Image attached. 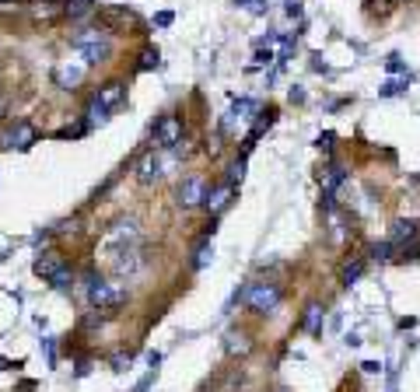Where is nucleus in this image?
Segmentation results:
<instances>
[{
  "label": "nucleus",
  "instance_id": "6e6552de",
  "mask_svg": "<svg viewBox=\"0 0 420 392\" xmlns=\"http://www.w3.org/2000/svg\"><path fill=\"white\" fill-rule=\"evenodd\" d=\"M231 203H235V186H228V182H217L214 189H207V200H204V207H207L214 218H217V214H224Z\"/></svg>",
  "mask_w": 420,
  "mask_h": 392
},
{
  "label": "nucleus",
  "instance_id": "0eeeda50",
  "mask_svg": "<svg viewBox=\"0 0 420 392\" xmlns=\"http://www.w3.org/2000/svg\"><path fill=\"white\" fill-rule=\"evenodd\" d=\"M95 102H98V105H105L109 112H112V109H120V105L126 102V81L112 78V81L98 85V91H95Z\"/></svg>",
  "mask_w": 420,
  "mask_h": 392
},
{
  "label": "nucleus",
  "instance_id": "c9c22d12",
  "mask_svg": "<svg viewBox=\"0 0 420 392\" xmlns=\"http://www.w3.org/2000/svg\"><path fill=\"white\" fill-rule=\"evenodd\" d=\"M385 67H389V70H403V63H399V60H396V53H392V56H389V63H385Z\"/></svg>",
  "mask_w": 420,
  "mask_h": 392
},
{
  "label": "nucleus",
  "instance_id": "dca6fc26",
  "mask_svg": "<svg viewBox=\"0 0 420 392\" xmlns=\"http://www.w3.org/2000/svg\"><path fill=\"white\" fill-rule=\"evenodd\" d=\"M28 11H32V18H39V21H53V18L63 14V4H60V0H36V4H28Z\"/></svg>",
  "mask_w": 420,
  "mask_h": 392
},
{
  "label": "nucleus",
  "instance_id": "b1692460",
  "mask_svg": "<svg viewBox=\"0 0 420 392\" xmlns=\"http://www.w3.org/2000/svg\"><path fill=\"white\" fill-rule=\"evenodd\" d=\"M406 88H410V74H403V78H396V81H389V85L382 88L378 95H382V98H392V95H403Z\"/></svg>",
  "mask_w": 420,
  "mask_h": 392
},
{
  "label": "nucleus",
  "instance_id": "c85d7f7f",
  "mask_svg": "<svg viewBox=\"0 0 420 392\" xmlns=\"http://www.w3.org/2000/svg\"><path fill=\"white\" fill-rule=\"evenodd\" d=\"M154 371H158V368H151V371L137 382V389H133V392H147V389H151V386H154Z\"/></svg>",
  "mask_w": 420,
  "mask_h": 392
},
{
  "label": "nucleus",
  "instance_id": "a878e982",
  "mask_svg": "<svg viewBox=\"0 0 420 392\" xmlns=\"http://www.w3.org/2000/svg\"><path fill=\"white\" fill-rule=\"evenodd\" d=\"M392 249H396L392 242H375V245H372V260H375V263H389V260H392Z\"/></svg>",
  "mask_w": 420,
  "mask_h": 392
},
{
  "label": "nucleus",
  "instance_id": "4be33fe9",
  "mask_svg": "<svg viewBox=\"0 0 420 392\" xmlns=\"http://www.w3.org/2000/svg\"><path fill=\"white\" fill-rule=\"evenodd\" d=\"M259 112V102L256 98H235V105H231V116H242V120H249Z\"/></svg>",
  "mask_w": 420,
  "mask_h": 392
},
{
  "label": "nucleus",
  "instance_id": "412c9836",
  "mask_svg": "<svg viewBox=\"0 0 420 392\" xmlns=\"http://www.w3.org/2000/svg\"><path fill=\"white\" fill-rule=\"evenodd\" d=\"M343 179H347V169H340V165H326V169L319 172V182L326 186V193H333Z\"/></svg>",
  "mask_w": 420,
  "mask_h": 392
},
{
  "label": "nucleus",
  "instance_id": "f8f14e48",
  "mask_svg": "<svg viewBox=\"0 0 420 392\" xmlns=\"http://www.w3.org/2000/svg\"><path fill=\"white\" fill-rule=\"evenodd\" d=\"M162 179V158L151 151V154H144L140 161H137V182L140 186H151V182H158Z\"/></svg>",
  "mask_w": 420,
  "mask_h": 392
},
{
  "label": "nucleus",
  "instance_id": "393cba45",
  "mask_svg": "<svg viewBox=\"0 0 420 392\" xmlns=\"http://www.w3.org/2000/svg\"><path fill=\"white\" fill-rule=\"evenodd\" d=\"M151 67H158V49L154 46H144L140 49V60H137V70H151Z\"/></svg>",
  "mask_w": 420,
  "mask_h": 392
},
{
  "label": "nucleus",
  "instance_id": "20e7f679",
  "mask_svg": "<svg viewBox=\"0 0 420 392\" xmlns=\"http://www.w3.org/2000/svg\"><path fill=\"white\" fill-rule=\"evenodd\" d=\"M182 133H186V123H182V116H179V112H162V116L154 120V127H151L154 147H162V151H172V147H179Z\"/></svg>",
  "mask_w": 420,
  "mask_h": 392
},
{
  "label": "nucleus",
  "instance_id": "cd10ccee",
  "mask_svg": "<svg viewBox=\"0 0 420 392\" xmlns=\"http://www.w3.org/2000/svg\"><path fill=\"white\" fill-rule=\"evenodd\" d=\"M42 350H46V364L53 368V364H56V347H53V340H49V337L42 340Z\"/></svg>",
  "mask_w": 420,
  "mask_h": 392
},
{
  "label": "nucleus",
  "instance_id": "9d476101",
  "mask_svg": "<svg viewBox=\"0 0 420 392\" xmlns=\"http://www.w3.org/2000/svg\"><path fill=\"white\" fill-rule=\"evenodd\" d=\"M322 326H326V308L319 305V302H308V305H305V315H301V329H305L308 337H319Z\"/></svg>",
  "mask_w": 420,
  "mask_h": 392
},
{
  "label": "nucleus",
  "instance_id": "4c0bfd02",
  "mask_svg": "<svg viewBox=\"0 0 420 392\" xmlns=\"http://www.w3.org/2000/svg\"><path fill=\"white\" fill-rule=\"evenodd\" d=\"M4 116H7V98L0 95V120H4Z\"/></svg>",
  "mask_w": 420,
  "mask_h": 392
},
{
  "label": "nucleus",
  "instance_id": "ddd939ff",
  "mask_svg": "<svg viewBox=\"0 0 420 392\" xmlns=\"http://www.w3.org/2000/svg\"><path fill=\"white\" fill-rule=\"evenodd\" d=\"M60 270H67V260H63L60 253H53V249H46L39 260H36V273H39L42 280H53Z\"/></svg>",
  "mask_w": 420,
  "mask_h": 392
},
{
  "label": "nucleus",
  "instance_id": "f257e3e1",
  "mask_svg": "<svg viewBox=\"0 0 420 392\" xmlns=\"http://www.w3.org/2000/svg\"><path fill=\"white\" fill-rule=\"evenodd\" d=\"M84 284H88V302H91L95 312H112V308H120L126 302V287L116 284V280H102V277L88 273Z\"/></svg>",
  "mask_w": 420,
  "mask_h": 392
},
{
  "label": "nucleus",
  "instance_id": "6ab92c4d",
  "mask_svg": "<svg viewBox=\"0 0 420 392\" xmlns=\"http://www.w3.org/2000/svg\"><path fill=\"white\" fill-rule=\"evenodd\" d=\"M63 14L70 21H81L88 14H95V0H63Z\"/></svg>",
  "mask_w": 420,
  "mask_h": 392
},
{
  "label": "nucleus",
  "instance_id": "a211bd4d",
  "mask_svg": "<svg viewBox=\"0 0 420 392\" xmlns=\"http://www.w3.org/2000/svg\"><path fill=\"white\" fill-rule=\"evenodd\" d=\"M210 260H214V245H210V238L204 235L200 242H196V249H193V256H189V263H193V270H207Z\"/></svg>",
  "mask_w": 420,
  "mask_h": 392
},
{
  "label": "nucleus",
  "instance_id": "2eb2a0df",
  "mask_svg": "<svg viewBox=\"0 0 420 392\" xmlns=\"http://www.w3.org/2000/svg\"><path fill=\"white\" fill-rule=\"evenodd\" d=\"M364 266H368L364 256H350V260H343V266H340V280H343V287L357 284V280L364 277Z\"/></svg>",
  "mask_w": 420,
  "mask_h": 392
},
{
  "label": "nucleus",
  "instance_id": "c756f323",
  "mask_svg": "<svg viewBox=\"0 0 420 392\" xmlns=\"http://www.w3.org/2000/svg\"><path fill=\"white\" fill-rule=\"evenodd\" d=\"M172 21H175V14H172V11H162V14H154V25H158V28H165V25H172Z\"/></svg>",
  "mask_w": 420,
  "mask_h": 392
},
{
  "label": "nucleus",
  "instance_id": "f3484780",
  "mask_svg": "<svg viewBox=\"0 0 420 392\" xmlns=\"http://www.w3.org/2000/svg\"><path fill=\"white\" fill-rule=\"evenodd\" d=\"M137 18L126 7H105L102 11V28H116V25H133Z\"/></svg>",
  "mask_w": 420,
  "mask_h": 392
},
{
  "label": "nucleus",
  "instance_id": "bb28decb",
  "mask_svg": "<svg viewBox=\"0 0 420 392\" xmlns=\"http://www.w3.org/2000/svg\"><path fill=\"white\" fill-rule=\"evenodd\" d=\"M238 7H246V11H252V14H266L270 11V4L266 0H235Z\"/></svg>",
  "mask_w": 420,
  "mask_h": 392
},
{
  "label": "nucleus",
  "instance_id": "7c9ffc66",
  "mask_svg": "<svg viewBox=\"0 0 420 392\" xmlns=\"http://www.w3.org/2000/svg\"><path fill=\"white\" fill-rule=\"evenodd\" d=\"M0 11L11 14V11H21V0H0Z\"/></svg>",
  "mask_w": 420,
  "mask_h": 392
},
{
  "label": "nucleus",
  "instance_id": "aec40b11",
  "mask_svg": "<svg viewBox=\"0 0 420 392\" xmlns=\"http://www.w3.org/2000/svg\"><path fill=\"white\" fill-rule=\"evenodd\" d=\"M84 120H88V127H102L105 120H109V109L105 105H98L95 102V95L88 98V105H84Z\"/></svg>",
  "mask_w": 420,
  "mask_h": 392
},
{
  "label": "nucleus",
  "instance_id": "39448f33",
  "mask_svg": "<svg viewBox=\"0 0 420 392\" xmlns=\"http://www.w3.org/2000/svg\"><path fill=\"white\" fill-rule=\"evenodd\" d=\"M36 140H39V130H36L28 120L7 123V127H4V133H0V147H4V151H28Z\"/></svg>",
  "mask_w": 420,
  "mask_h": 392
},
{
  "label": "nucleus",
  "instance_id": "72a5a7b5",
  "mask_svg": "<svg viewBox=\"0 0 420 392\" xmlns=\"http://www.w3.org/2000/svg\"><path fill=\"white\" fill-rule=\"evenodd\" d=\"M126 364H130V357H123V354H116V357H112V368H116V371H123Z\"/></svg>",
  "mask_w": 420,
  "mask_h": 392
},
{
  "label": "nucleus",
  "instance_id": "e433bc0d",
  "mask_svg": "<svg viewBox=\"0 0 420 392\" xmlns=\"http://www.w3.org/2000/svg\"><path fill=\"white\" fill-rule=\"evenodd\" d=\"M291 102H305V91L301 88H291Z\"/></svg>",
  "mask_w": 420,
  "mask_h": 392
},
{
  "label": "nucleus",
  "instance_id": "f704fd0d",
  "mask_svg": "<svg viewBox=\"0 0 420 392\" xmlns=\"http://www.w3.org/2000/svg\"><path fill=\"white\" fill-rule=\"evenodd\" d=\"M284 11H288V14H301V4H298V0H288V4H284Z\"/></svg>",
  "mask_w": 420,
  "mask_h": 392
},
{
  "label": "nucleus",
  "instance_id": "1a4fd4ad",
  "mask_svg": "<svg viewBox=\"0 0 420 392\" xmlns=\"http://www.w3.org/2000/svg\"><path fill=\"white\" fill-rule=\"evenodd\" d=\"M417 235H420V221L399 218V221H392V228H389V242H392V245H406V242H417Z\"/></svg>",
  "mask_w": 420,
  "mask_h": 392
},
{
  "label": "nucleus",
  "instance_id": "2f4dec72",
  "mask_svg": "<svg viewBox=\"0 0 420 392\" xmlns=\"http://www.w3.org/2000/svg\"><path fill=\"white\" fill-rule=\"evenodd\" d=\"M333 133H322V137H319V147H322V151H326V154H330V151H333Z\"/></svg>",
  "mask_w": 420,
  "mask_h": 392
},
{
  "label": "nucleus",
  "instance_id": "473e14b6",
  "mask_svg": "<svg viewBox=\"0 0 420 392\" xmlns=\"http://www.w3.org/2000/svg\"><path fill=\"white\" fill-rule=\"evenodd\" d=\"M270 60H273L270 49H256V63H270Z\"/></svg>",
  "mask_w": 420,
  "mask_h": 392
},
{
  "label": "nucleus",
  "instance_id": "f03ea898",
  "mask_svg": "<svg viewBox=\"0 0 420 392\" xmlns=\"http://www.w3.org/2000/svg\"><path fill=\"white\" fill-rule=\"evenodd\" d=\"M70 46H74V49L84 56V63H105V60H109V53H112V43H109V36H105V28H102V25L78 32V36L70 39Z\"/></svg>",
  "mask_w": 420,
  "mask_h": 392
},
{
  "label": "nucleus",
  "instance_id": "4468645a",
  "mask_svg": "<svg viewBox=\"0 0 420 392\" xmlns=\"http://www.w3.org/2000/svg\"><path fill=\"white\" fill-rule=\"evenodd\" d=\"M224 350H228L231 357H249L252 337L249 333H242V329H228V333H224Z\"/></svg>",
  "mask_w": 420,
  "mask_h": 392
},
{
  "label": "nucleus",
  "instance_id": "423d86ee",
  "mask_svg": "<svg viewBox=\"0 0 420 392\" xmlns=\"http://www.w3.org/2000/svg\"><path fill=\"white\" fill-rule=\"evenodd\" d=\"M204 200H207V179L204 175H186L175 189V203L182 211H196V207H204Z\"/></svg>",
  "mask_w": 420,
  "mask_h": 392
},
{
  "label": "nucleus",
  "instance_id": "7ed1b4c3",
  "mask_svg": "<svg viewBox=\"0 0 420 392\" xmlns=\"http://www.w3.org/2000/svg\"><path fill=\"white\" fill-rule=\"evenodd\" d=\"M280 298H284V291H280V284H273V280H256L246 287V305L252 312H259V315H270V312H277L280 308Z\"/></svg>",
  "mask_w": 420,
  "mask_h": 392
},
{
  "label": "nucleus",
  "instance_id": "5701e85b",
  "mask_svg": "<svg viewBox=\"0 0 420 392\" xmlns=\"http://www.w3.org/2000/svg\"><path fill=\"white\" fill-rule=\"evenodd\" d=\"M242 175H246V154H238L231 165H228V172H224V182L228 186H238L242 182Z\"/></svg>",
  "mask_w": 420,
  "mask_h": 392
},
{
  "label": "nucleus",
  "instance_id": "9b49d317",
  "mask_svg": "<svg viewBox=\"0 0 420 392\" xmlns=\"http://www.w3.org/2000/svg\"><path fill=\"white\" fill-rule=\"evenodd\" d=\"M84 67L88 63H60L56 67V85L67 88V91H78L84 81Z\"/></svg>",
  "mask_w": 420,
  "mask_h": 392
}]
</instances>
